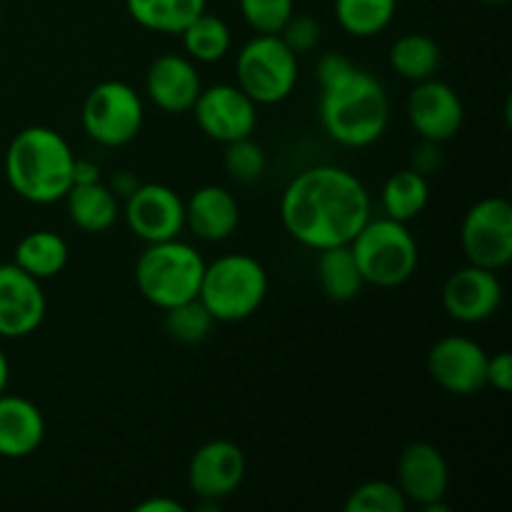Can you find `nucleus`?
I'll list each match as a JSON object with an SVG mask.
<instances>
[{"label":"nucleus","instance_id":"nucleus-23","mask_svg":"<svg viewBox=\"0 0 512 512\" xmlns=\"http://www.w3.org/2000/svg\"><path fill=\"white\" fill-rule=\"evenodd\" d=\"M208 0H125L128 15L150 33L180 35L200 13Z\"/></svg>","mask_w":512,"mask_h":512},{"label":"nucleus","instance_id":"nucleus-37","mask_svg":"<svg viewBox=\"0 0 512 512\" xmlns=\"http://www.w3.org/2000/svg\"><path fill=\"white\" fill-rule=\"evenodd\" d=\"M103 180V173H100V165L93 163V160L75 158L73 163V185H88Z\"/></svg>","mask_w":512,"mask_h":512},{"label":"nucleus","instance_id":"nucleus-6","mask_svg":"<svg viewBox=\"0 0 512 512\" xmlns=\"http://www.w3.org/2000/svg\"><path fill=\"white\" fill-rule=\"evenodd\" d=\"M350 250L365 285L375 288H398L418 270V240L408 230V223H398L385 215L370 218L350 240Z\"/></svg>","mask_w":512,"mask_h":512},{"label":"nucleus","instance_id":"nucleus-22","mask_svg":"<svg viewBox=\"0 0 512 512\" xmlns=\"http://www.w3.org/2000/svg\"><path fill=\"white\" fill-rule=\"evenodd\" d=\"M68 260V243L63 235L53 233V230H33V233L23 235L20 243L15 245L13 255V263L40 283L63 273Z\"/></svg>","mask_w":512,"mask_h":512},{"label":"nucleus","instance_id":"nucleus-31","mask_svg":"<svg viewBox=\"0 0 512 512\" xmlns=\"http://www.w3.org/2000/svg\"><path fill=\"white\" fill-rule=\"evenodd\" d=\"M223 168L238 183H255L263 178L265 168H268V155H265L263 145L255 143L250 135V138H240L225 145Z\"/></svg>","mask_w":512,"mask_h":512},{"label":"nucleus","instance_id":"nucleus-14","mask_svg":"<svg viewBox=\"0 0 512 512\" xmlns=\"http://www.w3.org/2000/svg\"><path fill=\"white\" fill-rule=\"evenodd\" d=\"M408 120L420 140L448 143L465 123V105L453 85L438 78L415 83L408 95Z\"/></svg>","mask_w":512,"mask_h":512},{"label":"nucleus","instance_id":"nucleus-30","mask_svg":"<svg viewBox=\"0 0 512 512\" xmlns=\"http://www.w3.org/2000/svg\"><path fill=\"white\" fill-rule=\"evenodd\" d=\"M345 512H405L408 500L393 480H368L348 493L343 503Z\"/></svg>","mask_w":512,"mask_h":512},{"label":"nucleus","instance_id":"nucleus-13","mask_svg":"<svg viewBox=\"0 0 512 512\" xmlns=\"http://www.w3.org/2000/svg\"><path fill=\"white\" fill-rule=\"evenodd\" d=\"M503 295V283L495 270L468 263L445 280L440 290V303L445 313L458 323L478 325L498 313Z\"/></svg>","mask_w":512,"mask_h":512},{"label":"nucleus","instance_id":"nucleus-34","mask_svg":"<svg viewBox=\"0 0 512 512\" xmlns=\"http://www.w3.org/2000/svg\"><path fill=\"white\" fill-rule=\"evenodd\" d=\"M485 383L498 393H510L512 390V355L508 350L488 355V368H485Z\"/></svg>","mask_w":512,"mask_h":512},{"label":"nucleus","instance_id":"nucleus-3","mask_svg":"<svg viewBox=\"0 0 512 512\" xmlns=\"http://www.w3.org/2000/svg\"><path fill=\"white\" fill-rule=\"evenodd\" d=\"M73 163V148L58 130L28 125L8 143L3 168L18 198L33 205H53L73 188Z\"/></svg>","mask_w":512,"mask_h":512},{"label":"nucleus","instance_id":"nucleus-16","mask_svg":"<svg viewBox=\"0 0 512 512\" xmlns=\"http://www.w3.org/2000/svg\"><path fill=\"white\" fill-rule=\"evenodd\" d=\"M245 453L233 440L200 445L188 465V485L200 500H225L243 485Z\"/></svg>","mask_w":512,"mask_h":512},{"label":"nucleus","instance_id":"nucleus-17","mask_svg":"<svg viewBox=\"0 0 512 512\" xmlns=\"http://www.w3.org/2000/svg\"><path fill=\"white\" fill-rule=\"evenodd\" d=\"M395 485L405 495L408 505L420 510L435 500H445L450 488V468L440 448L425 440H415L403 448L398 458Z\"/></svg>","mask_w":512,"mask_h":512},{"label":"nucleus","instance_id":"nucleus-12","mask_svg":"<svg viewBox=\"0 0 512 512\" xmlns=\"http://www.w3.org/2000/svg\"><path fill=\"white\" fill-rule=\"evenodd\" d=\"M120 215L143 243L180 238L185 230V200L163 183H140L125 198Z\"/></svg>","mask_w":512,"mask_h":512},{"label":"nucleus","instance_id":"nucleus-33","mask_svg":"<svg viewBox=\"0 0 512 512\" xmlns=\"http://www.w3.org/2000/svg\"><path fill=\"white\" fill-rule=\"evenodd\" d=\"M278 35L283 38V43L300 58V55H308L318 48L323 30H320L318 18H313V15L293 13Z\"/></svg>","mask_w":512,"mask_h":512},{"label":"nucleus","instance_id":"nucleus-2","mask_svg":"<svg viewBox=\"0 0 512 512\" xmlns=\"http://www.w3.org/2000/svg\"><path fill=\"white\" fill-rule=\"evenodd\" d=\"M320 125L343 148H368L390 125V98L380 78L368 70H345L340 78L320 85Z\"/></svg>","mask_w":512,"mask_h":512},{"label":"nucleus","instance_id":"nucleus-15","mask_svg":"<svg viewBox=\"0 0 512 512\" xmlns=\"http://www.w3.org/2000/svg\"><path fill=\"white\" fill-rule=\"evenodd\" d=\"M48 300L43 285L15 263H0V338L20 340L43 325Z\"/></svg>","mask_w":512,"mask_h":512},{"label":"nucleus","instance_id":"nucleus-27","mask_svg":"<svg viewBox=\"0 0 512 512\" xmlns=\"http://www.w3.org/2000/svg\"><path fill=\"white\" fill-rule=\"evenodd\" d=\"M180 40H183V50L190 60H195V63H218L230 53L233 33H230L228 23L223 18L203 10L180 33Z\"/></svg>","mask_w":512,"mask_h":512},{"label":"nucleus","instance_id":"nucleus-40","mask_svg":"<svg viewBox=\"0 0 512 512\" xmlns=\"http://www.w3.org/2000/svg\"><path fill=\"white\" fill-rule=\"evenodd\" d=\"M8 383H10V363H8V355H5L3 348H0V393L8 390Z\"/></svg>","mask_w":512,"mask_h":512},{"label":"nucleus","instance_id":"nucleus-39","mask_svg":"<svg viewBox=\"0 0 512 512\" xmlns=\"http://www.w3.org/2000/svg\"><path fill=\"white\" fill-rule=\"evenodd\" d=\"M140 185V180L135 178L133 173H130V170H118V173L113 175V180H110V185L108 188L113 190L115 193V198H128L130 193H133L135 188H138Z\"/></svg>","mask_w":512,"mask_h":512},{"label":"nucleus","instance_id":"nucleus-32","mask_svg":"<svg viewBox=\"0 0 512 512\" xmlns=\"http://www.w3.org/2000/svg\"><path fill=\"white\" fill-rule=\"evenodd\" d=\"M238 5L245 23L263 35H278L295 13L293 0H238Z\"/></svg>","mask_w":512,"mask_h":512},{"label":"nucleus","instance_id":"nucleus-10","mask_svg":"<svg viewBox=\"0 0 512 512\" xmlns=\"http://www.w3.org/2000/svg\"><path fill=\"white\" fill-rule=\"evenodd\" d=\"M488 350L468 335H445L428 350V373L448 395L470 398L488 388Z\"/></svg>","mask_w":512,"mask_h":512},{"label":"nucleus","instance_id":"nucleus-7","mask_svg":"<svg viewBox=\"0 0 512 512\" xmlns=\"http://www.w3.org/2000/svg\"><path fill=\"white\" fill-rule=\"evenodd\" d=\"M298 55L280 35L255 33L235 58V85L255 105H278L293 95L298 85Z\"/></svg>","mask_w":512,"mask_h":512},{"label":"nucleus","instance_id":"nucleus-28","mask_svg":"<svg viewBox=\"0 0 512 512\" xmlns=\"http://www.w3.org/2000/svg\"><path fill=\"white\" fill-rule=\"evenodd\" d=\"M335 20L353 38H375L393 23L398 0H335Z\"/></svg>","mask_w":512,"mask_h":512},{"label":"nucleus","instance_id":"nucleus-9","mask_svg":"<svg viewBox=\"0 0 512 512\" xmlns=\"http://www.w3.org/2000/svg\"><path fill=\"white\" fill-rule=\"evenodd\" d=\"M460 248L468 263L488 270L508 268L512 260V205L490 195L470 205L460 225Z\"/></svg>","mask_w":512,"mask_h":512},{"label":"nucleus","instance_id":"nucleus-20","mask_svg":"<svg viewBox=\"0 0 512 512\" xmlns=\"http://www.w3.org/2000/svg\"><path fill=\"white\" fill-rule=\"evenodd\" d=\"M43 440V410L23 395L0 393V458H30Z\"/></svg>","mask_w":512,"mask_h":512},{"label":"nucleus","instance_id":"nucleus-38","mask_svg":"<svg viewBox=\"0 0 512 512\" xmlns=\"http://www.w3.org/2000/svg\"><path fill=\"white\" fill-rule=\"evenodd\" d=\"M135 512H185V505L178 500L168 498V495H158V498H148L133 508Z\"/></svg>","mask_w":512,"mask_h":512},{"label":"nucleus","instance_id":"nucleus-21","mask_svg":"<svg viewBox=\"0 0 512 512\" xmlns=\"http://www.w3.org/2000/svg\"><path fill=\"white\" fill-rule=\"evenodd\" d=\"M63 200L65 208H68L70 223L83 230V233H108L120 218V198H115V193L103 180L88 185H73Z\"/></svg>","mask_w":512,"mask_h":512},{"label":"nucleus","instance_id":"nucleus-36","mask_svg":"<svg viewBox=\"0 0 512 512\" xmlns=\"http://www.w3.org/2000/svg\"><path fill=\"white\" fill-rule=\"evenodd\" d=\"M353 60L348 58V55L338 53V50H330V53H325L323 58L318 60V68H315V73H318V83L325 85L330 83V80L340 78V75L345 73L348 68H353Z\"/></svg>","mask_w":512,"mask_h":512},{"label":"nucleus","instance_id":"nucleus-25","mask_svg":"<svg viewBox=\"0 0 512 512\" xmlns=\"http://www.w3.org/2000/svg\"><path fill=\"white\" fill-rule=\"evenodd\" d=\"M318 285L323 295L333 303H350L365 288L358 263L350 245L318 250Z\"/></svg>","mask_w":512,"mask_h":512},{"label":"nucleus","instance_id":"nucleus-35","mask_svg":"<svg viewBox=\"0 0 512 512\" xmlns=\"http://www.w3.org/2000/svg\"><path fill=\"white\" fill-rule=\"evenodd\" d=\"M440 165H443V148L440 143H433V140H420L418 148L410 155V168L418 170L420 175L430 178L433 173H438Z\"/></svg>","mask_w":512,"mask_h":512},{"label":"nucleus","instance_id":"nucleus-29","mask_svg":"<svg viewBox=\"0 0 512 512\" xmlns=\"http://www.w3.org/2000/svg\"><path fill=\"white\" fill-rule=\"evenodd\" d=\"M165 313V333L183 345H198L210 338L215 328V318L208 313L198 298L185 300V303L173 305L163 310Z\"/></svg>","mask_w":512,"mask_h":512},{"label":"nucleus","instance_id":"nucleus-8","mask_svg":"<svg viewBox=\"0 0 512 512\" xmlns=\"http://www.w3.org/2000/svg\"><path fill=\"white\" fill-rule=\"evenodd\" d=\"M145 123V105L138 90L123 80L95 85L80 108L83 133L100 148H123L133 143Z\"/></svg>","mask_w":512,"mask_h":512},{"label":"nucleus","instance_id":"nucleus-1","mask_svg":"<svg viewBox=\"0 0 512 512\" xmlns=\"http://www.w3.org/2000/svg\"><path fill=\"white\" fill-rule=\"evenodd\" d=\"M373 218L370 193L358 175L340 165H313L285 185L280 223L285 233L310 250L350 245Z\"/></svg>","mask_w":512,"mask_h":512},{"label":"nucleus","instance_id":"nucleus-5","mask_svg":"<svg viewBox=\"0 0 512 512\" xmlns=\"http://www.w3.org/2000/svg\"><path fill=\"white\" fill-rule=\"evenodd\" d=\"M205 260L185 240L173 238L148 243L135 263V285L150 305L168 310L185 300L198 298Z\"/></svg>","mask_w":512,"mask_h":512},{"label":"nucleus","instance_id":"nucleus-26","mask_svg":"<svg viewBox=\"0 0 512 512\" xmlns=\"http://www.w3.org/2000/svg\"><path fill=\"white\" fill-rule=\"evenodd\" d=\"M390 68L410 83L435 78V73L443 65V50L430 35L425 33H405L390 48Z\"/></svg>","mask_w":512,"mask_h":512},{"label":"nucleus","instance_id":"nucleus-11","mask_svg":"<svg viewBox=\"0 0 512 512\" xmlns=\"http://www.w3.org/2000/svg\"><path fill=\"white\" fill-rule=\"evenodd\" d=\"M190 110L200 133L223 145L250 138L258 125V105L235 83L208 85Z\"/></svg>","mask_w":512,"mask_h":512},{"label":"nucleus","instance_id":"nucleus-41","mask_svg":"<svg viewBox=\"0 0 512 512\" xmlns=\"http://www.w3.org/2000/svg\"><path fill=\"white\" fill-rule=\"evenodd\" d=\"M480 3H485V5H505V3H508V0H480Z\"/></svg>","mask_w":512,"mask_h":512},{"label":"nucleus","instance_id":"nucleus-4","mask_svg":"<svg viewBox=\"0 0 512 512\" xmlns=\"http://www.w3.org/2000/svg\"><path fill=\"white\" fill-rule=\"evenodd\" d=\"M265 265L248 253H228L205 263L198 300L215 323H240L260 310L268 298Z\"/></svg>","mask_w":512,"mask_h":512},{"label":"nucleus","instance_id":"nucleus-19","mask_svg":"<svg viewBox=\"0 0 512 512\" xmlns=\"http://www.w3.org/2000/svg\"><path fill=\"white\" fill-rule=\"evenodd\" d=\"M238 225L240 205L223 185H203L185 200V228L205 243H223Z\"/></svg>","mask_w":512,"mask_h":512},{"label":"nucleus","instance_id":"nucleus-24","mask_svg":"<svg viewBox=\"0 0 512 512\" xmlns=\"http://www.w3.org/2000/svg\"><path fill=\"white\" fill-rule=\"evenodd\" d=\"M430 203V178L420 175L418 170L403 168L395 170L385 180L380 190V205H383L385 218H393L398 223H410L418 218Z\"/></svg>","mask_w":512,"mask_h":512},{"label":"nucleus","instance_id":"nucleus-18","mask_svg":"<svg viewBox=\"0 0 512 512\" xmlns=\"http://www.w3.org/2000/svg\"><path fill=\"white\" fill-rule=\"evenodd\" d=\"M203 90L198 65L183 53H163L150 63L145 73V93L163 113H190Z\"/></svg>","mask_w":512,"mask_h":512}]
</instances>
